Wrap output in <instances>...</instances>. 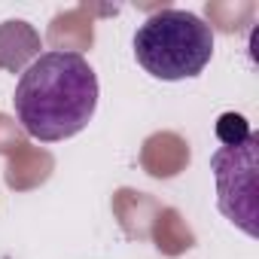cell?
<instances>
[{"instance_id": "cell-3", "label": "cell", "mask_w": 259, "mask_h": 259, "mask_svg": "<svg viewBox=\"0 0 259 259\" xmlns=\"http://www.w3.org/2000/svg\"><path fill=\"white\" fill-rule=\"evenodd\" d=\"M232 128L220 122L217 135L223 141V147L210 156V171L217 177V204L220 210L238 226L244 229L250 238L259 235L256 220H259V138L247 128V122L235 113H229Z\"/></svg>"}, {"instance_id": "cell-1", "label": "cell", "mask_w": 259, "mask_h": 259, "mask_svg": "<svg viewBox=\"0 0 259 259\" xmlns=\"http://www.w3.org/2000/svg\"><path fill=\"white\" fill-rule=\"evenodd\" d=\"M13 107L34 141H67L95 116L98 76L79 52H43L22 73Z\"/></svg>"}, {"instance_id": "cell-2", "label": "cell", "mask_w": 259, "mask_h": 259, "mask_svg": "<svg viewBox=\"0 0 259 259\" xmlns=\"http://www.w3.org/2000/svg\"><path fill=\"white\" fill-rule=\"evenodd\" d=\"M213 55V31L189 10L153 13L135 34L138 64L165 82L198 76Z\"/></svg>"}]
</instances>
